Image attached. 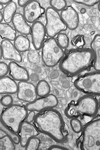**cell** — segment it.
<instances>
[{"instance_id": "cell-1", "label": "cell", "mask_w": 100, "mask_h": 150, "mask_svg": "<svg viewBox=\"0 0 100 150\" xmlns=\"http://www.w3.org/2000/svg\"><path fill=\"white\" fill-rule=\"evenodd\" d=\"M34 123L40 132L46 134L55 141H65L68 132L60 112L53 108L46 109L39 112L35 116Z\"/></svg>"}, {"instance_id": "cell-2", "label": "cell", "mask_w": 100, "mask_h": 150, "mask_svg": "<svg viewBox=\"0 0 100 150\" xmlns=\"http://www.w3.org/2000/svg\"><path fill=\"white\" fill-rule=\"evenodd\" d=\"M94 60V54L91 49L77 48L67 52L59 63V67L65 73L75 76L88 69Z\"/></svg>"}, {"instance_id": "cell-3", "label": "cell", "mask_w": 100, "mask_h": 150, "mask_svg": "<svg viewBox=\"0 0 100 150\" xmlns=\"http://www.w3.org/2000/svg\"><path fill=\"white\" fill-rule=\"evenodd\" d=\"M99 108L97 100L87 95L70 103L65 109V113L71 119L84 117L93 118L97 114Z\"/></svg>"}, {"instance_id": "cell-4", "label": "cell", "mask_w": 100, "mask_h": 150, "mask_svg": "<svg viewBox=\"0 0 100 150\" xmlns=\"http://www.w3.org/2000/svg\"><path fill=\"white\" fill-rule=\"evenodd\" d=\"M26 107L18 104H12L1 113V122L3 125L16 134L20 131L23 123L28 115Z\"/></svg>"}, {"instance_id": "cell-5", "label": "cell", "mask_w": 100, "mask_h": 150, "mask_svg": "<svg viewBox=\"0 0 100 150\" xmlns=\"http://www.w3.org/2000/svg\"><path fill=\"white\" fill-rule=\"evenodd\" d=\"M81 148L84 150H100V117L85 127Z\"/></svg>"}, {"instance_id": "cell-6", "label": "cell", "mask_w": 100, "mask_h": 150, "mask_svg": "<svg viewBox=\"0 0 100 150\" xmlns=\"http://www.w3.org/2000/svg\"><path fill=\"white\" fill-rule=\"evenodd\" d=\"M42 61L45 66L52 67L60 63L65 55L63 49L54 38L45 40L42 48Z\"/></svg>"}, {"instance_id": "cell-7", "label": "cell", "mask_w": 100, "mask_h": 150, "mask_svg": "<svg viewBox=\"0 0 100 150\" xmlns=\"http://www.w3.org/2000/svg\"><path fill=\"white\" fill-rule=\"evenodd\" d=\"M74 85L77 89L86 94L100 96V72L80 76L75 81Z\"/></svg>"}, {"instance_id": "cell-8", "label": "cell", "mask_w": 100, "mask_h": 150, "mask_svg": "<svg viewBox=\"0 0 100 150\" xmlns=\"http://www.w3.org/2000/svg\"><path fill=\"white\" fill-rule=\"evenodd\" d=\"M45 28L47 35L49 38H54L59 33L67 29L58 12L49 6L45 10Z\"/></svg>"}, {"instance_id": "cell-9", "label": "cell", "mask_w": 100, "mask_h": 150, "mask_svg": "<svg viewBox=\"0 0 100 150\" xmlns=\"http://www.w3.org/2000/svg\"><path fill=\"white\" fill-rule=\"evenodd\" d=\"M58 104V100L54 95L49 94L46 96L41 97L26 104L25 107L28 111L40 112L46 109L53 108Z\"/></svg>"}, {"instance_id": "cell-10", "label": "cell", "mask_w": 100, "mask_h": 150, "mask_svg": "<svg viewBox=\"0 0 100 150\" xmlns=\"http://www.w3.org/2000/svg\"><path fill=\"white\" fill-rule=\"evenodd\" d=\"M18 86L17 97L20 100L30 103L37 99L36 88L33 84L28 81H21Z\"/></svg>"}, {"instance_id": "cell-11", "label": "cell", "mask_w": 100, "mask_h": 150, "mask_svg": "<svg viewBox=\"0 0 100 150\" xmlns=\"http://www.w3.org/2000/svg\"><path fill=\"white\" fill-rule=\"evenodd\" d=\"M45 11L38 1H30L24 7L23 15L29 23L33 24L38 21Z\"/></svg>"}, {"instance_id": "cell-12", "label": "cell", "mask_w": 100, "mask_h": 150, "mask_svg": "<svg viewBox=\"0 0 100 150\" xmlns=\"http://www.w3.org/2000/svg\"><path fill=\"white\" fill-rule=\"evenodd\" d=\"M31 33L35 49L39 50L42 49L47 35L45 25L40 21H36L31 26Z\"/></svg>"}, {"instance_id": "cell-13", "label": "cell", "mask_w": 100, "mask_h": 150, "mask_svg": "<svg viewBox=\"0 0 100 150\" xmlns=\"http://www.w3.org/2000/svg\"><path fill=\"white\" fill-rule=\"evenodd\" d=\"M1 48L2 57L4 59L20 63L22 58L20 52L15 47L11 41L4 39L1 43Z\"/></svg>"}, {"instance_id": "cell-14", "label": "cell", "mask_w": 100, "mask_h": 150, "mask_svg": "<svg viewBox=\"0 0 100 150\" xmlns=\"http://www.w3.org/2000/svg\"><path fill=\"white\" fill-rule=\"evenodd\" d=\"M60 15L68 29L74 30L78 28L79 23V16L74 8L67 6L61 12Z\"/></svg>"}, {"instance_id": "cell-15", "label": "cell", "mask_w": 100, "mask_h": 150, "mask_svg": "<svg viewBox=\"0 0 100 150\" xmlns=\"http://www.w3.org/2000/svg\"><path fill=\"white\" fill-rule=\"evenodd\" d=\"M35 126L26 121L22 124L20 130V144L23 147H25L29 140L32 138L35 137L39 134Z\"/></svg>"}, {"instance_id": "cell-16", "label": "cell", "mask_w": 100, "mask_h": 150, "mask_svg": "<svg viewBox=\"0 0 100 150\" xmlns=\"http://www.w3.org/2000/svg\"><path fill=\"white\" fill-rule=\"evenodd\" d=\"M8 66L9 71L13 79L20 81L29 80V73L25 67L13 61L9 63Z\"/></svg>"}, {"instance_id": "cell-17", "label": "cell", "mask_w": 100, "mask_h": 150, "mask_svg": "<svg viewBox=\"0 0 100 150\" xmlns=\"http://www.w3.org/2000/svg\"><path fill=\"white\" fill-rule=\"evenodd\" d=\"M12 22L13 27L20 35L26 36L31 33V27L21 13H16Z\"/></svg>"}, {"instance_id": "cell-18", "label": "cell", "mask_w": 100, "mask_h": 150, "mask_svg": "<svg viewBox=\"0 0 100 150\" xmlns=\"http://www.w3.org/2000/svg\"><path fill=\"white\" fill-rule=\"evenodd\" d=\"M18 86L14 79L8 76L2 77L0 79V93L12 94L17 93Z\"/></svg>"}, {"instance_id": "cell-19", "label": "cell", "mask_w": 100, "mask_h": 150, "mask_svg": "<svg viewBox=\"0 0 100 150\" xmlns=\"http://www.w3.org/2000/svg\"><path fill=\"white\" fill-rule=\"evenodd\" d=\"M90 46L94 55V69L95 71L100 72V35L94 36Z\"/></svg>"}, {"instance_id": "cell-20", "label": "cell", "mask_w": 100, "mask_h": 150, "mask_svg": "<svg viewBox=\"0 0 100 150\" xmlns=\"http://www.w3.org/2000/svg\"><path fill=\"white\" fill-rule=\"evenodd\" d=\"M0 35L1 38L14 41L17 37V31L14 27L6 23L0 24Z\"/></svg>"}, {"instance_id": "cell-21", "label": "cell", "mask_w": 100, "mask_h": 150, "mask_svg": "<svg viewBox=\"0 0 100 150\" xmlns=\"http://www.w3.org/2000/svg\"><path fill=\"white\" fill-rule=\"evenodd\" d=\"M17 9V4L13 1L4 7L3 14L4 20L6 23L9 24L12 21L13 18L16 13Z\"/></svg>"}, {"instance_id": "cell-22", "label": "cell", "mask_w": 100, "mask_h": 150, "mask_svg": "<svg viewBox=\"0 0 100 150\" xmlns=\"http://www.w3.org/2000/svg\"><path fill=\"white\" fill-rule=\"evenodd\" d=\"M15 47L20 52L29 50L30 47L29 39L25 35H20L17 36L13 42Z\"/></svg>"}, {"instance_id": "cell-23", "label": "cell", "mask_w": 100, "mask_h": 150, "mask_svg": "<svg viewBox=\"0 0 100 150\" xmlns=\"http://www.w3.org/2000/svg\"><path fill=\"white\" fill-rule=\"evenodd\" d=\"M36 88L37 95L40 97L46 96L51 92V87L49 84L44 80L39 81Z\"/></svg>"}, {"instance_id": "cell-24", "label": "cell", "mask_w": 100, "mask_h": 150, "mask_svg": "<svg viewBox=\"0 0 100 150\" xmlns=\"http://www.w3.org/2000/svg\"><path fill=\"white\" fill-rule=\"evenodd\" d=\"M15 143L9 136L5 133L1 136L0 150H14L15 149Z\"/></svg>"}, {"instance_id": "cell-25", "label": "cell", "mask_w": 100, "mask_h": 150, "mask_svg": "<svg viewBox=\"0 0 100 150\" xmlns=\"http://www.w3.org/2000/svg\"><path fill=\"white\" fill-rule=\"evenodd\" d=\"M1 129L11 139L15 144H18L20 143V137L16 133L8 129L1 122Z\"/></svg>"}, {"instance_id": "cell-26", "label": "cell", "mask_w": 100, "mask_h": 150, "mask_svg": "<svg viewBox=\"0 0 100 150\" xmlns=\"http://www.w3.org/2000/svg\"><path fill=\"white\" fill-rule=\"evenodd\" d=\"M27 56L29 62L33 64H37L40 62V57L37 50H30L27 53Z\"/></svg>"}, {"instance_id": "cell-27", "label": "cell", "mask_w": 100, "mask_h": 150, "mask_svg": "<svg viewBox=\"0 0 100 150\" xmlns=\"http://www.w3.org/2000/svg\"><path fill=\"white\" fill-rule=\"evenodd\" d=\"M49 4L51 7L58 12H61L67 7L66 1L63 0H51Z\"/></svg>"}, {"instance_id": "cell-28", "label": "cell", "mask_w": 100, "mask_h": 150, "mask_svg": "<svg viewBox=\"0 0 100 150\" xmlns=\"http://www.w3.org/2000/svg\"><path fill=\"white\" fill-rule=\"evenodd\" d=\"M57 42L63 49H65L69 46L70 40L67 35L65 33H59L57 36Z\"/></svg>"}, {"instance_id": "cell-29", "label": "cell", "mask_w": 100, "mask_h": 150, "mask_svg": "<svg viewBox=\"0 0 100 150\" xmlns=\"http://www.w3.org/2000/svg\"><path fill=\"white\" fill-rule=\"evenodd\" d=\"M72 129L76 133H79L83 130V126L81 122L78 119H72L70 121Z\"/></svg>"}, {"instance_id": "cell-30", "label": "cell", "mask_w": 100, "mask_h": 150, "mask_svg": "<svg viewBox=\"0 0 100 150\" xmlns=\"http://www.w3.org/2000/svg\"><path fill=\"white\" fill-rule=\"evenodd\" d=\"M40 145L39 139L35 137L31 138L25 147L26 150H36L39 148Z\"/></svg>"}, {"instance_id": "cell-31", "label": "cell", "mask_w": 100, "mask_h": 150, "mask_svg": "<svg viewBox=\"0 0 100 150\" xmlns=\"http://www.w3.org/2000/svg\"><path fill=\"white\" fill-rule=\"evenodd\" d=\"M100 1L98 0H75L73 1L79 5L92 7L98 4Z\"/></svg>"}, {"instance_id": "cell-32", "label": "cell", "mask_w": 100, "mask_h": 150, "mask_svg": "<svg viewBox=\"0 0 100 150\" xmlns=\"http://www.w3.org/2000/svg\"><path fill=\"white\" fill-rule=\"evenodd\" d=\"M72 45L75 47L78 48L83 46L85 44V41L84 36L78 35L76 36L72 39L71 41Z\"/></svg>"}, {"instance_id": "cell-33", "label": "cell", "mask_w": 100, "mask_h": 150, "mask_svg": "<svg viewBox=\"0 0 100 150\" xmlns=\"http://www.w3.org/2000/svg\"><path fill=\"white\" fill-rule=\"evenodd\" d=\"M13 101L12 96L10 94H7L1 98V103L3 106L8 107L12 105Z\"/></svg>"}, {"instance_id": "cell-34", "label": "cell", "mask_w": 100, "mask_h": 150, "mask_svg": "<svg viewBox=\"0 0 100 150\" xmlns=\"http://www.w3.org/2000/svg\"><path fill=\"white\" fill-rule=\"evenodd\" d=\"M9 71L8 65L3 62L0 63V76L1 78L6 76Z\"/></svg>"}, {"instance_id": "cell-35", "label": "cell", "mask_w": 100, "mask_h": 150, "mask_svg": "<svg viewBox=\"0 0 100 150\" xmlns=\"http://www.w3.org/2000/svg\"><path fill=\"white\" fill-rule=\"evenodd\" d=\"M36 115L35 112L34 111H30L28 113V115L26 118V122L31 123L34 120V118Z\"/></svg>"}, {"instance_id": "cell-36", "label": "cell", "mask_w": 100, "mask_h": 150, "mask_svg": "<svg viewBox=\"0 0 100 150\" xmlns=\"http://www.w3.org/2000/svg\"><path fill=\"white\" fill-rule=\"evenodd\" d=\"M50 150H68V149L66 148L59 146L57 145H53L52 146L50 147L49 149Z\"/></svg>"}, {"instance_id": "cell-37", "label": "cell", "mask_w": 100, "mask_h": 150, "mask_svg": "<svg viewBox=\"0 0 100 150\" xmlns=\"http://www.w3.org/2000/svg\"><path fill=\"white\" fill-rule=\"evenodd\" d=\"M30 1L29 0H19L18 1V4L20 6L24 7Z\"/></svg>"}, {"instance_id": "cell-38", "label": "cell", "mask_w": 100, "mask_h": 150, "mask_svg": "<svg viewBox=\"0 0 100 150\" xmlns=\"http://www.w3.org/2000/svg\"><path fill=\"white\" fill-rule=\"evenodd\" d=\"M30 80L33 82H37L39 79V77L37 74H32L30 76Z\"/></svg>"}, {"instance_id": "cell-39", "label": "cell", "mask_w": 100, "mask_h": 150, "mask_svg": "<svg viewBox=\"0 0 100 150\" xmlns=\"http://www.w3.org/2000/svg\"><path fill=\"white\" fill-rule=\"evenodd\" d=\"M70 83L69 81H65L63 83V88H69L70 86Z\"/></svg>"}, {"instance_id": "cell-40", "label": "cell", "mask_w": 100, "mask_h": 150, "mask_svg": "<svg viewBox=\"0 0 100 150\" xmlns=\"http://www.w3.org/2000/svg\"><path fill=\"white\" fill-rule=\"evenodd\" d=\"M11 1H9V0H0V4L6 5Z\"/></svg>"}, {"instance_id": "cell-41", "label": "cell", "mask_w": 100, "mask_h": 150, "mask_svg": "<svg viewBox=\"0 0 100 150\" xmlns=\"http://www.w3.org/2000/svg\"><path fill=\"white\" fill-rule=\"evenodd\" d=\"M4 17L3 13L1 11V12H0V21H1V22L2 23Z\"/></svg>"}, {"instance_id": "cell-42", "label": "cell", "mask_w": 100, "mask_h": 150, "mask_svg": "<svg viewBox=\"0 0 100 150\" xmlns=\"http://www.w3.org/2000/svg\"><path fill=\"white\" fill-rule=\"evenodd\" d=\"M4 8V7L3 4H0V10L1 11L2 10H3Z\"/></svg>"}, {"instance_id": "cell-43", "label": "cell", "mask_w": 100, "mask_h": 150, "mask_svg": "<svg viewBox=\"0 0 100 150\" xmlns=\"http://www.w3.org/2000/svg\"><path fill=\"white\" fill-rule=\"evenodd\" d=\"M98 8L99 11L100 12V1L98 3Z\"/></svg>"}, {"instance_id": "cell-44", "label": "cell", "mask_w": 100, "mask_h": 150, "mask_svg": "<svg viewBox=\"0 0 100 150\" xmlns=\"http://www.w3.org/2000/svg\"><path fill=\"white\" fill-rule=\"evenodd\" d=\"M0 53H1V58L2 57V50L1 48V50H0Z\"/></svg>"}, {"instance_id": "cell-45", "label": "cell", "mask_w": 100, "mask_h": 150, "mask_svg": "<svg viewBox=\"0 0 100 150\" xmlns=\"http://www.w3.org/2000/svg\"><path fill=\"white\" fill-rule=\"evenodd\" d=\"M99 108H100V98H99Z\"/></svg>"}]
</instances>
